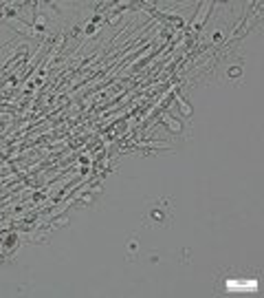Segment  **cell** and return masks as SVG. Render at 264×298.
Wrapping results in <instances>:
<instances>
[{
	"mask_svg": "<svg viewBox=\"0 0 264 298\" xmlns=\"http://www.w3.org/2000/svg\"><path fill=\"white\" fill-rule=\"evenodd\" d=\"M174 102L180 106V113H183V117H189V115H192V108H189V104L185 102V99L180 98V95H174Z\"/></svg>",
	"mask_w": 264,
	"mask_h": 298,
	"instance_id": "cell-3",
	"label": "cell"
},
{
	"mask_svg": "<svg viewBox=\"0 0 264 298\" xmlns=\"http://www.w3.org/2000/svg\"><path fill=\"white\" fill-rule=\"evenodd\" d=\"M209 7H211V2H202L200 9H198V14H196V18H194L192 25H189V31H198V29L202 27V20H205V16L209 14Z\"/></svg>",
	"mask_w": 264,
	"mask_h": 298,
	"instance_id": "cell-2",
	"label": "cell"
},
{
	"mask_svg": "<svg viewBox=\"0 0 264 298\" xmlns=\"http://www.w3.org/2000/svg\"><path fill=\"white\" fill-rule=\"evenodd\" d=\"M156 122H163V124L167 126V133H174V135L183 133V124H180V122H176V120H172V115L167 111H163L161 115L156 117Z\"/></svg>",
	"mask_w": 264,
	"mask_h": 298,
	"instance_id": "cell-1",
	"label": "cell"
}]
</instances>
